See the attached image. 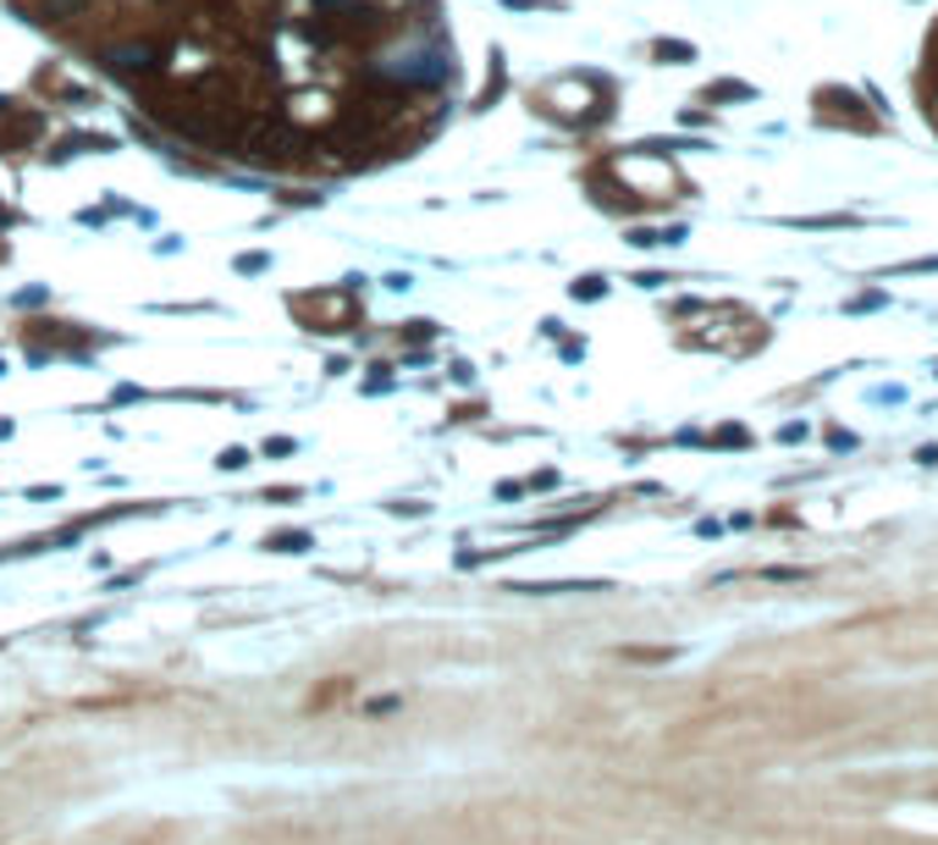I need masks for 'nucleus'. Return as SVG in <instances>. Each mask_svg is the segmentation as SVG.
Segmentation results:
<instances>
[{
  "mask_svg": "<svg viewBox=\"0 0 938 845\" xmlns=\"http://www.w3.org/2000/svg\"><path fill=\"white\" fill-rule=\"evenodd\" d=\"M265 266H271L265 254H243V260H238V271H265Z\"/></svg>",
  "mask_w": 938,
  "mask_h": 845,
  "instance_id": "423d86ee",
  "label": "nucleus"
},
{
  "mask_svg": "<svg viewBox=\"0 0 938 845\" xmlns=\"http://www.w3.org/2000/svg\"><path fill=\"white\" fill-rule=\"evenodd\" d=\"M243 465H249L243 448H227V454H221V470H243Z\"/></svg>",
  "mask_w": 938,
  "mask_h": 845,
  "instance_id": "39448f33",
  "label": "nucleus"
},
{
  "mask_svg": "<svg viewBox=\"0 0 938 845\" xmlns=\"http://www.w3.org/2000/svg\"><path fill=\"white\" fill-rule=\"evenodd\" d=\"M597 293H602V277H580L575 282V299H597Z\"/></svg>",
  "mask_w": 938,
  "mask_h": 845,
  "instance_id": "20e7f679",
  "label": "nucleus"
},
{
  "mask_svg": "<svg viewBox=\"0 0 938 845\" xmlns=\"http://www.w3.org/2000/svg\"><path fill=\"white\" fill-rule=\"evenodd\" d=\"M40 12H45V18H56V23H73V18H84V12H89V0H40Z\"/></svg>",
  "mask_w": 938,
  "mask_h": 845,
  "instance_id": "f03ea898",
  "label": "nucleus"
},
{
  "mask_svg": "<svg viewBox=\"0 0 938 845\" xmlns=\"http://www.w3.org/2000/svg\"><path fill=\"white\" fill-rule=\"evenodd\" d=\"M106 67L122 73V78H144V73H155V51L150 45H117V51H106Z\"/></svg>",
  "mask_w": 938,
  "mask_h": 845,
  "instance_id": "f257e3e1",
  "label": "nucleus"
},
{
  "mask_svg": "<svg viewBox=\"0 0 938 845\" xmlns=\"http://www.w3.org/2000/svg\"><path fill=\"white\" fill-rule=\"evenodd\" d=\"M265 548H276V553H304V548H309V537H298V531H287V537H271Z\"/></svg>",
  "mask_w": 938,
  "mask_h": 845,
  "instance_id": "7ed1b4c3",
  "label": "nucleus"
}]
</instances>
